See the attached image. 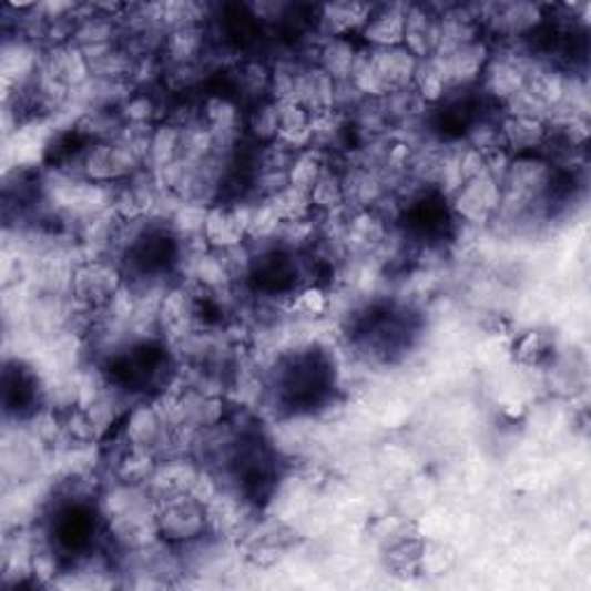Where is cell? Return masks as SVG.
Here are the masks:
<instances>
[{"label":"cell","instance_id":"6da1fadb","mask_svg":"<svg viewBox=\"0 0 591 591\" xmlns=\"http://www.w3.org/2000/svg\"><path fill=\"white\" fill-rule=\"evenodd\" d=\"M155 518L160 541H164L166 546H190L211 533L206 506L196 501L192 495L157 499Z\"/></svg>","mask_w":591,"mask_h":591},{"label":"cell","instance_id":"7a4b0ae2","mask_svg":"<svg viewBox=\"0 0 591 591\" xmlns=\"http://www.w3.org/2000/svg\"><path fill=\"white\" fill-rule=\"evenodd\" d=\"M125 285L123 268L111 257L83 259L70 279L72 298L91 309H102Z\"/></svg>","mask_w":591,"mask_h":591},{"label":"cell","instance_id":"3957f363","mask_svg":"<svg viewBox=\"0 0 591 591\" xmlns=\"http://www.w3.org/2000/svg\"><path fill=\"white\" fill-rule=\"evenodd\" d=\"M450 211L467 224H486L497 217L501 204V185L490 176L465 181L448 196Z\"/></svg>","mask_w":591,"mask_h":591},{"label":"cell","instance_id":"277c9868","mask_svg":"<svg viewBox=\"0 0 591 591\" xmlns=\"http://www.w3.org/2000/svg\"><path fill=\"white\" fill-rule=\"evenodd\" d=\"M490 44L481 38L471 44H465L456 51H450L446 55H439L441 63H444V72L448 79V86L450 93H458V91H467L471 86H476L478 81H481V74L490 61Z\"/></svg>","mask_w":591,"mask_h":591},{"label":"cell","instance_id":"5b68a950","mask_svg":"<svg viewBox=\"0 0 591 591\" xmlns=\"http://www.w3.org/2000/svg\"><path fill=\"white\" fill-rule=\"evenodd\" d=\"M40 68L70 91L83 89L93 79V68L86 59V53H83L74 42L47 47L42 53Z\"/></svg>","mask_w":591,"mask_h":591},{"label":"cell","instance_id":"8992f818","mask_svg":"<svg viewBox=\"0 0 591 591\" xmlns=\"http://www.w3.org/2000/svg\"><path fill=\"white\" fill-rule=\"evenodd\" d=\"M202 238L217 252H227L247 243V230L236 202H215L208 206Z\"/></svg>","mask_w":591,"mask_h":591},{"label":"cell","instance_id":"52a82bcc","mask_svg":"<svg viewBox=\"0 0 591 591\" xmlns=\"http://www.w3.org/2000/svg\"><path fill=\"white\" fill-rule=\"evenodd\" d=\"M499 130L503 149L513 157L537 155V151H541L548 144L550 136V125L546 121L516 116V114H503L499 119Z\"/></svg>","mask_w":591,"mask_h":591},{"label":"cell","instance_id":"ba28073f","mask_svg":"<svg viewBox=\"0 0 591 591\" xmlns=\"http://www.w3.org/2000/svg\"><path fill=\"white\" fill-rule=\"evenodd\" d=\"M375 6L368 3H326L315 10L317 33L322 40L360 35L363 26L368 23Z\"/></svg>","mask_w":591,"mask_h":591},{"label":"cell","instance_id":"9c48e42d","mask_svg":"<svg viewBox=\"0 0 591 591\" xmlns=\"http://www.w3.org/2000/svg\"><path fill=\"white\" fill-rule=\"evenodd\" d=\"M294 100L303 109L309 111V116H319V114H326V111H335L337 81L330 79L315 63H307L298 72Z\"/></svg>","mask_w":591,"mask_h":591},{"label":"cell","instance_id":"30bf717a","mask_svg":"<svg viewBox=\"0 0 591 591\" xmlns=\"http://www.w3.org/2000/svg\"><path fill=\"white\" fill-rule=\"evenodd\" d=\"M208 51V33L206 23H185L176 26L164 35L162 53L166 55L169 65H200Z\"/></svg>","mask_w":591,"mask_h":591},{"label":"cell","instance_id":"8fae6325","mask_svg":"<svg viewBox=\"0 0 591 591\" xmlns=\"http://www.w3.org/2000/svg\"><path fill=\"white\" fill-rule=\"evenodd\" d=\"M360 38L365 47L386 49L405 42V6H375Z\"/></svg>","mask_w":591,"mask_h":591},{"label":"cell","instance_id":"7c38bea8","mask_svg":"<svg viewBox=\"0 0 591 591\" xmlns=\"http://www.w3.org/2000/svg\"><path fill=\"white\" fill-rule=\"evenodd\" d=\"M277 104V142L292 151L313 149V116L296 100Z\"/></svg>","mask_w":591,"mask_h":591},{"label":"cell","instance_id":"4fadbf2b","mask_svg":"<svg viewBox=\"0 0 591 591\" xmlns=\"http://www.w3.org/2000/svg\"><path fill=\"white\" fill-rule=\"evenodd\" d=\"M343 238L358 252H370L388 241V222L377 208H356L347 220Z\"/></svg>","mask_w":591,"mask_h":591},{"label":"cell","instance_id":"5bb4252c","mask_svg":"<svg viewBox=\"0 0 591 591\" xmlns=\"http://www.w3.org/2000/svg\"><path fill=\"white\" fill-rule=\"evenodd\" d=\"M356 53H358V44L351 38L322 40L317 47L315 65L322 68L337 83H343V81H349L351 77Z\"/></svg>","mask_w":591,"mask_h":591},{"label":"cell","instance_id":"9a60e30c","mask_svg":"<svg viewBox=\"0 0 591 591\" xmlns=\"http://www.w3.org/2000/svg\"><path fill=\"white\" fill-rule=\"evenodd\" d=\"M234 79V91L249 104H255L259 100H271V63L259 61V59H249L236 63L232 70Z\"/></svg>","mask_w":591,"mask_h":591},{"label":"cell","instance_id":"2e32d148","mask_svg":"<svg viewBox=\"0 0 591 591\" xmlns=\"http://www.w3.org/2000/svg\"><path fill=\"white\" fill-rule=\"evenodd\" d=\"M411 91L424 104H439L446 100V95L450 93V86H448V79H446L444 63L439 55H428V59H420L416 63Z\"/></svg>","mask_w":591,"mask_h":591},{"label":"cell","instance_id":"e0dca14e","mask_svg":"<svg viewBox=\"0 0 591 591\" xmlns=\"http://www.w3.org/2000/svg\"><path fill=\"white\" fill-rule=\"evenodd\" d=\"M309 200H313L315 213L322 215H337L347 206V190H345V176L343 172H337L330 164L324 169V174L319 176L317 185L309 192Z\"/></svg>","mask_w":591,"mask_h":591},{"label":"cell","instance_id":"ac0fdd59","mask_svg":"<svg viewBox=\"0 0 591 591\" xmlns=\"http://www.w3.org/2000/svg\"><path fill=\"white\" fill-rule=\"evenodd\" d=\"M268 204L273 206V211L277 213V217L283 224L305 222V220H313L317 215L313 208V200H309V192L298 190L289 183L285 187H279L275 194H271Z\"/></svg>","mask_w":591,"mask_h":591},{"label":"cell","instance_id":"d6986e66","mask_svg":"<svg viewBox=\"0 0 591 591\" xmlns=\"http://www.w3.org/2000/svg\"><path fill=\"white\" fill-rule=\"evenodd\" d=\"M245 134L257 146L277 142V104L273 100H259L245 111Z\"/></svg>","mask_w":591,"mask_h":591},{"label":"cell","instance_id":"ffe728a7","mask_svg":"<svg viewBox=\"0 0 591 591\" xmlns=\"http://www.w3.org/2000/svg\"><path fill=\"white\" fill-rule=\"evenodd\" d=\"M326 166H328V160L322 151H317V149L298 151L289 164L287 181H289V185H294L298 190L313 192V187L317 185V181L324 174Z\"/></svg>","mask_w":591,"mask_h":591},{"label":"cell","instance_id":"44dd1931","mask_svg":"<svg viewBox=\"0 0 591 591\" xmlns=\"http://www.w3.org/2000/svg\"><path fill=\"white\" fill-rule=\"evenodd\" d=\"M300 68L303 65L294 63V61L271 63V91H268V98L273 102L294 100V91H296V81H298Z\"/></svg>","mask_w":591,"mask_h":591},{"label":"cell","instance_id":"7402d4cb","mask_svg":"<svg viewBox=\"0 0 591 591\" xmlns=\"http://www.w3.org/2000/svg\"><path fill=\"white\" fill-rule=\"evenodd\" d=\"M328 307H330V296L324 289V285H305L292 300V313L309 319L326 315Z\"/></svg>","mask_w":591,"mask_h":591},{"label":"cell","instance_id":"603a6c76","mask_svg":"<svg viewBox=\"0 0 591 591\" xmlns=\"http://www.w3.org/2000/svg\"><path fill=\"white\" fill-rule=\"evenodd\" d=\"M160 114V106L151 93H136L130 95L121 104V116L128 125H155V119Z\"/></svg>","mask_w":591,"mask_h":591},{"label":"cell","instance_id":"cb8c5ba5","mask_svg":"<svg viewBox=\"0 0 591 591\" xmlns=\"http://www.w3.org/2000/svg\"><path fill=\"white\" fill-rule=\"evenodd\" d=\"M550 354V343L543 333L529 330L524 333L516 345V358L524 365H537Z\"/></svg>","mask_w":591,"mask_h":591}]
</instances>
